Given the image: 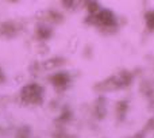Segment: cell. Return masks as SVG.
Segmentation results:
<instances>
[{"label": "cell", "instance_id": "obj_1", "mask_svg": "<svg viewBox=\"0 0 154 138\" xmlns=\"http://www.w3.org/2000/svg\"><path fill=\"white\" fill-rule=\"evenodd\" d=\"M89 18H91V23L103 33H114L118 27L116 16L109 10L99 8L93 14H89Z\"/></svg>", "mask_w": 154, "mask_h": 138}, {"label": "cell", "instance_id": "obj_2", "mask_svg": "<svg viewBox=\"0 0 154 138\" xmlns=\"http://www.w3.org/2000/svg\"><path fill=\"white\" fill-rule=\"evenodd\" d=\"M19 99L26 106H39L45 102V88L38 83H29L20 89Z\"/></svg>", "mask_w": 154, "mask_h": 138}, {"label": "cell", "instance_id": "obj_3", "mask_svg": "<svg viewBox=\"0 0 154 138\" xmlns=\"http://www.w3.org/2000/svg\"><path fill=\"white\" fill-rule=\"evenodd\" d=\"M49 81H50V84L53 85L57 91H64L65 88H68L70 84V74H68L66 72H64V71L54 72L50 76Z\"/></svg>", "mask_w": 154, "mask_h": 138}, {"label": "cell", "instance_id": "obj_4", "mask_svg": "<svg viewBox=\"0 0 154 138\" xmlns=\"http://www.w3.org/2000/svg\"><path fill=\"white\" fill-rule=\"evenodd\" d=\"M145 23H146V27L150 31H154V10L146 12V15H145Z\"/></svg>", "mask_w": 154, "mask_h": 138}]
</instances>
